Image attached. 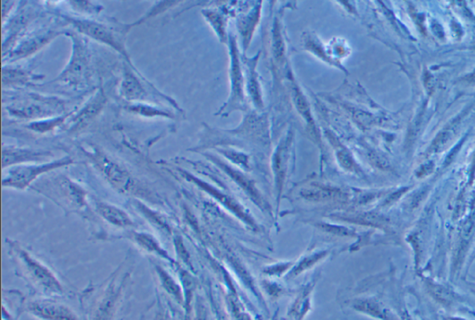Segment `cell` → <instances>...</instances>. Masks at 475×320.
Listing matches in <instances>:
<instances>
[{
	"label": "cell",
	"instance_id": "1",
	"mask_svg": "<svg viewBox=\"0 0 475 320\" xmlns=\"http://www.w3.org/2000/svg\"><path fill=\"white\" fill-rule=\"evenodd\" d=\"M72 40V55L67 66L52 83L74 91H84L90 87L94 76L90 49L86 37L77 32H67Z\"/></svg>",
	"mask_w": 475,
	"mask_h": 320
},
{
	"label": "cell",
	"instance_id": "2",
	"mask_svg": "<svg viewBox=\"0 0 475 320\" xmlns=\"http://www.w3.org/2000/svg\"><path fill=\"white\" fill-rule=\"evenodd\" d=\"M94 167L104 179L118 192L130 196H138L153 200V195L139 180L135 179L123 165L107 155L98 148L82 149Z\"/></svg>",
	"mask_w": 475,
	"mask_h": 320
},
{
	"label": "cell",
	"instance_id": "3",
	"mask_svg": "<svg viewBox=\"0 0 475 320\" xmlns=\"http://www.w3.org/2000/svg\"><path fill=\"white\" fill-rule=\"evenodd\" d=\"M8 244L18 269L33 288L47 297H55L64 293L61 283L47 266L35 259L16 242H8Z\"/></svg>",
	"mask_w": 475,
	"mask_h": 320
},
{
	"label": "cell",
	"instance_id": "4",
	"mask_svg": "<svg viewBox=\"0 0 475 320\" xmlns=\"http://www.w3.org/2000/svg\"><path fill=\"white\" fill-rule=\"evenodd\" d=\"M66 109V100L57 97L30 93L7 107L11 117L17 119L40 121L61 117Z\"/></svg>",
	"mask_w": 475,
	"mask_h": 320
},
{
	"label": "cell",
	"instance_id": "5",
	"mask_svg": "<svg viewBox=\"0 0 475 320\" xmlns=\"http://www.w3.org/2000/svg\"><path fill=\"white\" fill-rule=\"evenodd\" d=\"M66 22L74 26L77 32L90 37L92 40L99 41L105 45L112 47L117 52L123 55L129 65L133 66L129 52L126 47V35L127 32L132 28L131 25L112 26L108 23L97 22V20L74 19V18H65Z\"/></svg>",
	"mask_w": 475,
	"mask_h": 320
},
{
	"label": "cell",
	"instance_id": "6",
	"mask_svg": "<svg viewBox=\"0 0 475 320\" xmlns=\"http://www.w3.org/2000/svg\"><path fill=\"white\" fill-rule=\"evenodd\" d=\"M74 164V160L69 156L54 160V161L40 162L37 165H20L11 167L8 174L3 177L2 186L23 191L42 174L56 169L67 167Z\"/></svg>",
	"mask_w": 475,
	"mask_h": 320
},
{
	"label": "cell",
	"instance_id": "7",
	"mask_svg": "<svg viewBox=\"0 0 475 320\" xmlns=\"http://www.w3.org/2000/svg\"><path fill=\"white\" fill-rule=\"evenodd\" d=\"M127 278L120 281L112 280L92 307L89 320H114L120 307Z\"/></svg>",
	"mask_w": 475,
	"mask_h": 320
},
{
	"label": "cell",
	"instance_id": "8",
	"mask_svg": "<svg viewBox=\"0 0 475 320\" xmlns=\"http://www.w3.org/2000/svg\"><path fill=\"white\" fill-rule=\"evenodd\" d=\"M26 311L40 320H80L68 305L52 299H35L26 304Z\"/></svg>",
	"mask_w": 475,
	"mask_h": 320
},
{
	"label": "cell",
	"instance_id": "9",
	"mask_svg": "<svg viewBox=\"0 0 475 320\" xmlns=\"http://www.w3.org/2000/svg\"><path fill=\"white\" fill-rule=\"evenodd\" d=\"M61 34H64V31L61 29L46 28L45 30L30 35L29 37L23 38L17 47H15L8 52L7 60L14 61L28 58L29 56L35 54V52L52 42L53 40H55Z\"/></svg>",
	"mask_w": 475,
	"mask_h": 320
},
{
	"label": "cell",
	"instance_id": "10",
	"mask_svg": "<svg viewBox=\"0 0 475 320\" xmlns=\"http://www.w3.org/2000/svg\"><path fill=\"white\" fill-rule=\"evenodd\" d=\"M474 235L475 216H470L460 224L457 232L452 254V268H451V273L453 275L458 273L464 265L469 250L473 244Z\"/></svg>",
	"mask_w": 475,
	"mask_h": 320
},
{
	"label": "cell",
	"instance_id": "11",
	"mask_svg": "<svg viewBox=\"0 0 475 320\" xmlns=\"http://www.w3.org/2000/svg\"><path fill=\"white\" fill-rule=\"evenodd\" d=\"M131 65H124L123 77L119 85V95L122 99L130 103H144L151 102V94L143 82L134 72Z\"/></svg>",
	"mask_w": 475,
	"mask_h": 320
},
{
	"label": "cell",
	"instance_id": "12",
	"mask_svg": "<svg viewBox=\"0 0 475 320\" xmlns=\"http://www.w3.org/2000/svg\"><path fill=\"white\" fill-rule=\"evenodd\" d=\"M423 281L424 289L427 295L435 302L436 304L444 307L445 309L451 310L458 307L464 302L462 296L459 295L452 287L447 284L439 283L433 278L426 275H420Z\"/></svg>",
	"mask_w": 475,
	"mask_h": 320
},
{
	"label": "cell",
	"instance_id": "13",
	"mask_svg": "<svg viewBox=\"0 0 475 320\" xmlns=\"http://www.w3.org/2000/svg\"><path fill=\"white\" fill-rule=\"evenodd\" d=\"M106 102V95L102 88H100L88 100L87 105H85L79 112L74 114V117L68 118L70 120L66 129L68 131L77 132L85 129L100 114Z\"/></svg>",
	"mask_w": 475,
	"mask_h": 320
},
{
	"label": "cell",
	"instance_id": "14",
	"mask_svg": "<svg viewBox=\"0 0 475 320\" xmlns=\"http://www.w3.org/2000/svg\"><path fill=\"white\" fill-rule=\"evenodd\" d=\"M53 153L49 150L26 149L13 146L3 147L2 149V168L15 167V165H25L28 162H49Z\"/></svg>",
	"mask_w": 475,
	"mask_h": 320
},
{
	"label": "cell",
	"instance_id": "15",
	"mask_svg": "<svg viewBox=\"0 0 475 320\" xmlns=\"http://www.w3.org/2000/svg\"><path fill=\"white\" fill-rule=\"evenodd\" d=\"M57 182L55 184L56 191L59 192L66 203L78 208L87 206V192L82 186L67 177H59Z\"/></svg>",
	"mask_w": 475,
	"mask_h": 320
},
{
	"label": "cell",
	"instance_id": "16",
	"mask_svg": "<svg viewBox=\"0 0 475 320\" xmlns=\"http://www.w3.org/2000/svg\"><path fill=\"white\" fill-rule=\"evenodd\" d=\"M358 312L379 320H399V316L375 298L358 299L354 304Z\"/></svg>",
	"mask_w": 475,
	"mask_h": 320
},
{
	"label": "cell",
	"instance_id": "17",
	"mask_svg": "<svg viewBox=\"0 0 475 320\" xmlns=\"http://www.w3.org/2000/svg\"><path fill=\"white\" fill-rule=\"evenodd\" d=\"M95 208H96L97 213L102 216L104 220L114 225L115 227H133L135 225L129 213L114 206V204L97 201L95 203Z\"/></svg>",
	"mask_w": 475,
	"mask_h": 320
},
{
	"label": "cell",
	"instance_id": "18",
	"mask_svg": "<svg viewBox=\"0 0 475 320\" xmlns=\"http://www.w3.org/2000/svg\"><path fill=\"white\" fill-rule=\"evenodd\" d=\"M230 53L231 96L228 103L230 105L237 106V105L243 102L242 76V73H240L239 54H238L236 44L233 42V40H230Z\"/></svg>",
	"mask_w": 475,
	"mask_h": 320
},
{
	"label": "cell",
	"instance_id": "19",
	"mask_svg": "<svg viewBox=\"0 0 475 320\" xmlns=\"http://www.w3.org/2000/svg\"><path fill=\"white\" fill-rule=\"evenodd\" d=\"M44 76L35 75L31 71L19 67H3V85H25L32 84L33 82L44 78Z\"/></svg>",
	"mask_w": 475,
	"mask_h": 320
},
{
	"label": "cell",
	"instance_id": "20",
	"mask_svg": "<svg viewBox=\"0 0 475 320\" xmlns=\"http://www.w3.org/2000/svg\"><path fill=\"white\" fill-rule=\"evenodd\" d=\"M156 272L163 290H165L177 304L183 305L184 303H185V298H184L182 289L178 285V283L174 280V278L172 277L168 272H166L165 269L160 268V266H156Z\"/></svg>",
	"mask_w": 475,
	"mask_h": 320
},
{
	"label": "cell",
	"instance_id": "21",
	"mask_svg": "<svg viewBox=\"0 0 475 320\" xmlns=\"http://www.w3.org/2000/svg\"><path fill=\"white\" fill-rule=\"evenodd\" d=\"M127 112H131L138 115H141L144 117H165L175 118L173 112L165 111V109L158 108V107L153 105H148V103H129L126 107Z\"/></svg>",
	"mask_w": 475,
	"mask_h": 320
},
{
	"label": "cell",
	"instance_id": "22",
	"mask_svg": "<svg viewBox=\"0 0 475 320\" xmlns=\"http://www.w3.org/2000/svg\"><path fill=\"white\" fill-rule=\"evenodd\" d=\"M291 141H292V136H288L283 141L281 142L280 148H278L277 153H276L274 159L275 173L277 174L278 186H281V180L283 179L285 167H286L288 153H289V148L291 146Z\"/></svg>",
	"mask_w": 475,
	"mask_h": 320
},
{
	"label": "cell",
	"instance_id": "23",
	"mask_svg": "<svg viewBox=\"0 0 475 320\" xmlns=\"http://www.w3.org/2000/svg\"><path fill=\"white\" fill-rule=\"evenodd\" d=\"M74 111L69 112L68 114L61 115V117L49 118V119L35 121L28 124L26 127L37 133H46L52 131L56 127L61 126L65 123L68 118L72 117Z\"/></svg>",
	"mask_w": 475,
	"mask_h": 320
},
{
	"label": "cell",
	"instance_id": "24",
	"mask_svg": "<svg viewBox=\"0 0 475 320\" xmlns=\"http://www.w3.org/2000/svg\"><path fill=\"white\" fill-rule=\"evenodd\" d=\"M134 241L136 242L145 251H150L158 254V256L165 257V259H169L168 254L160 246L158 242L153 238V236L148 235L146 233H135L134 234Z\"/></svg>",
	"mask_w": 475,
	"mask_h": 320
},
{
	"label": "cell",
	"instance_id": "25",
	"mask_svg": "<svg viewBox=\"0 0 475 320\" xmlns=\"http://www.w3.org/2000/svg\"><path fill=\"white\" fill-rule=\"evenodd\" d=\"M303 196L311 201H324L328 198L341 196L339 191L334 189H327L323 186H313L302 192Z\"/></svg>",
	"mask_w": 475,
	"mask_h": 320
},
{
	"label": "cell",
	"instance_id": "26",
	"mask_svg": "<svg viewBox=\"0 0 475 320\" xmlns=\"http://www.w3.org/2000/svg\"><path fill=\"white\" fill-rule=\"evenodd\" d=\"M254 65L255 61H251L249 64L248 88L250 90L252 100H254L255 106L262 108V97H261L259 84H258L257 76H255Z\"/></svg>",
	"mask_w": 475,
	"mask_h": 320
},
{
	"label": "cell",
	"instance_id": "27",
	"mask_svg": "<svg viewBox=\"0 0 475 320\" xmlns=\"http://www.w3.org/2000/svg\"><path fill=\"white\" fill-rule=\"evenodd\" d=\"M204 14L207 18V20H209L211 25L213 26L215 30L218 32L219 37L224 38V22H223L221 16L215 13V11H204Z\"/></svg>",
	"mask_w": 475,
	"mask_h": 320
},
{
	"label": "cell",
	"instance_id": "28",
	"mask_svg": "<svg viewBox=\"0 0 475 320\" xmlns=\"http://www.w3.org/2000/svg\"><path fill=\"white\" fill-rule=\"evenodd\" d=\"M156 320H172L170 314H169L168 310L160 311L158 315Z\"/></svg>",
	"mask_w": 475,
	"mask_h": 320
},
{
	"label": "cell",
	"instance_id": "29",
	"mask_svg": "<svg viewBox=\"0 0 475 320\" xmlns=\"http://www.w3.org/2000/svg\"><path fill=\"white\" fill-rule=\"evenodd\" d=\"M399 320H415L414 316L406 309H403L399 316Z\"/></svg>",
	"mask_w": 475,
	"mask_h": 320
},
{
	"label": "cell",
	"instance_id": "30",
	"mask_svg": "<svg viewBox=\"0 0 475 320\" xmlns=\"http://www.w3.org/2000/svg\"><path fill=\"white\" fill-rule=\"evenodd\" d=\"M441 319L442 320H468V319H466L464 318H462V316H450V315L441 316Z\"/></svg>",
	"mask_w": 475,
	"mask_h": 320
},
{
	"label": "cell",
	"instance_id": "31",
	"mask_svg": "<svg viewBox=\"0 0 475 320\" xmlns=\"http://www.w3.org/2000/svg\"><path fill=\"white\" fill-rule=\"evenodd\" d=\"M197 320H206L204 311H199Z\"/></svg>",
	"mask_w": 475,
	"mask_h": 320
},
{
	"label": "cell",
	"instance_id": "32",
	"mask_svg": "<svg viewBox=\"0 0 475 320\" xmlns=\"http://www.w3.org/2000/svg\"><path fill=\"white\" fill-rule=\"evenodd\" d=\"M469 80H470L471 82H475V71L473 73H471V75H470V76H469Z\"/></svg>",
	"mask_w": 475,
	"mask_h": 320
},
{
	"label": "cell",
	"instance_id": "33",
	"mask_svg": "<svg viewBox=\"0 0 475 320\" xmlns=\"http://www.w3.org/2000/svg\"><path fill=\"white\" fill-rule=\"evenodd\" d=\"M471 292L475 296V288H471Z\"/></svg>",
	"mask_w": 475,
	"mask_h": 320
}]
</instances>
